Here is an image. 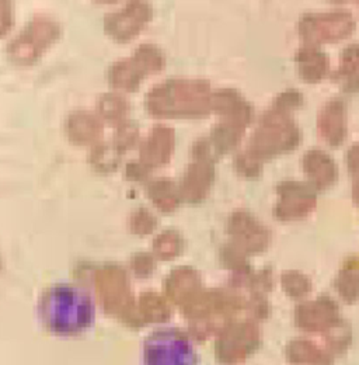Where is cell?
<instances>
[{"instance_id":"cell-1","label":"cell","mask_w":359,"mask_h":365,"mask_svg":"<svg viewBox=\"0 0 359 365\" xmlns=\"http://www.w3.org/2000/svg\"><path fill=\"white\" fill-rule=\"evenodd\" d=\"M211 86L194 78H169L156 83L145 96V110L159 121L198 120L212 111Z\"/></svg>"},{"instance_id":"cell-2","label":"cell","mask_w":359,"mask_h":365,"mask_svg":"<svg viewBox=\"0 0 359 365\" xmlns=\"http://www.w3.org/2000/svg\"><path fill=\"white\" fill-rule=\"evenodd\" d=\"M62 37L61 23L49 14L34 16L9 43L6 55L19 68L36 65Z\"/></svg>"},{"instance_id":"cell-3","label":"cell","mask_w":359,"mask_h":365,"mask_svg":"<svg viewBox=\"0 0 359 365\" xmlns=\"http://www.w3.org/2000/svg\"><path fill=\"white\" fill-rule=\"evenodd\" d=\"M43 319L59 334L78 333L93 319L89 297L72 287H58L49 291L43 302Z\"/></svg>"},{"instance_id":"cell-4","label":"cell","mask_w":359,"mask_h":365,"mask_svg":"<svg viewBox=\"0 0 359 365\" xmlns=\"http://www.w3.org/2000/svg\"><path fill=\"white\" fill-rule=\"evenodd\" d=\"M166 55L155 44L145 43L135 48L130 56L117 59L107 72V82L113 91L124 94L139 91L142 83L163 72Z\"/></svg>"},{"instance_id":"cell-5","label":"cell","mask_w":359,"mask_h":365,"mask_svg":"<svg viewBox=\"0 0 359 365\" xmlns=\"http://www.w3.org/2000/svg\"><path fill=\"white\" fill-rule=\"evenodd\" d=\"M152 19L153 7L147 0H128L104 16V31L113 41L128 44L145 31Z\"/></svg>"},{"instance_id":"cell-6","label":"cell","mask_w":359,"mask_h":365,"mask_svg":"<svg viewBox=\"0 0 359 365\" xmlns=\"http://www.w3.org/2000/svg\"><path fill=\"white\" fill-rule=\"evenodd\" d=\"M145 365H197L192 344L176 333H160L146 346Z\"/></svg>"},{"instance_id":"cell-7","label":"cell","mask_w":359,"mask_h":365,"mask_svg":"<svg viewBox=\"0 0 359 365\" xmlns=\"http://www.w3.org/2000/svg\"><path fill=\"white\" fill-rule=\"evenodd\" d=\"M105 124L97 115V113L89 110H75L72 111L63 124L66 137L73 143L90 145L97 143L104 133Z\"/></svg>"},{"instance_id":"cell-8","label":"cell","mask_w":359,"mask_h":365,"mask_svg":"<svg viewBox=\"0 0 359 365\" xmlns=\"http://www.w3.org/2000/svg\"><path fill=\"white\" fill-rule=\"evenodd\" d=\"M176 143L175 130L166 124H156L143 139L140 149L147 162H163L170 158Z\"/></svg>"},{"instance_id":"cell-9","label":"cell","mask_w":359,"mask_h":365,"mask_svg":"<svg viewBox=\"0 0 359 365\" xmlns=\"http://www.w3.org/2000/svg\"><path fill=\"white\" fill-rule=\"evenodd\" d=\"M95 113L105 125L114 128L130 120L131 103L124 93L107 91L98 97Z\"/></svg>"},{"instance_id":"cell-10","label":"cell","mask_w":359,"mask_h":365,"mask_svg":"<svg viewBox=\"0 0 359 365\" xmlns=\"http://www.w3.org/2000/svg\"><path fill=\"white\" fill-rule=\"evenodd\" d=\"M137 140H139V127L132 120H128L114 127V146L117 149L132 148Z\"/></svg>"},{"instance_id":"cell-11","label":"cell","mask_w":359,"mask_h":365,"mask_svg":"<svg viewBox=\"0 0 359 365\" xmlns=\"http://www.w3.org/2000/svg\"><path fill=\"white\" fill-rule=\"evenodd\" d=\"M16 3L14 0H0V38L6 37L14 27Z\"/></svg>"},{"instance_id":"cell-12","label":"cell","mask_w":359,"mask_h":365,"mask_svg":"<svg viewBox=\"0 0 359 365\" xmlns=\"http://www.w3.org/2000/svg\"><path fill=\"white\" fill-rule=\"evenodd\" d=\"M94 3H97V4H104V6H107V4H117V3H120L121 0H93Z\"/></svg>"}]
</instances>
